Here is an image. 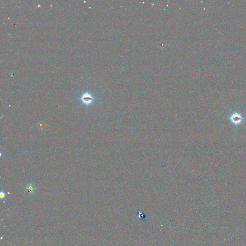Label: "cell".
I'll return each instance as SVG.
<instances>
[{
  "label": "cell",
  "mask_w": 246,
  "mask_h": 246,
  "mask_svg": "<svg viewBox=\"0 0 246 246\" xmlns=\"http://www.w3.org/2000/svg\"><path fill=\"white\" fill-rule=\"evenodd\" d=\"M230 120L234 124L238 125L242 122L243 118L241 115L239 113H234L231 115L230 117Z\"/></svg>",
  "instance_id": "2"
},
{
  "label": "cell",
  "mask_w": 246,
  "mask_h": 246,
  "mask_svg": "<svg viewBox=\"0 0 246 246\" xmlns=\"http://www.w3.org/2000/svg\"><path fill=\"white\" fill-rule=\"evenodd\" d=\"M37 126L39 130H44L46 127V124L44 121H40L37 124Z\"/></svg>",
  "instance_id": "4"
},
{
  "label": "cell",
  "mask_w": 246,
  "mask_h": 246,
  "mask_svg": "<svg viewBox=\"0 0 246 246\" xmlns=\"http://www.w3.org/2000/svg\"><path fill=\"white\" fill-rule=\"evenodd\" d=\"M6 197V194L5 192L2 191L1 192H0V198H1V200H3L4 199V198H5Z\"/></svg>",
  "instance_id": "5"
},
{
  "label": "cell",
  "mask_w": 246,
  "mask_h": 246,
  "mask_svg": "<svg viewBox=\"0 0 246 246\" xmlns=\"http://www.w3.org/2000/svg\"><path fill=\"white\" fill-rule=\"evenodd\" d=\"M36 190V188L33 184L30 183L28 184L25 188V193L29 196L33 195Z\"/></svg>",
  "instance_id": "3"
},
{
  "label": "cell",
  "mask_w": 246,
  "mask_h": 246,
  "mask_svg": "<svg viewBox=\"0 0 246 246\" xmlns=\"http://www.w3.org/2000/svg\"><path fill=\"white\" fill-rule=\"evenodd\" d=\"M96 99V97H95L93 94L88 90L82 93L78 98V100L81 103L86 106L87 110H88V107L94 103Z\"/></svg>",
  "instance_id": "1"
}]
</instances>
